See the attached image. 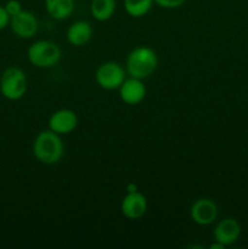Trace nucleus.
<instances>
[{"mask_svg":"<svg viewBox=\"0 0 248 249\" xmlns=\"http://www.w3.org/2000/svg\"><path fill=\"white\" fill-rule=\"evenodd\" d=\"M78 125V116L73 109L61 108L53 112L49 118V129L58 135L71 134Z\"/></svg>","mask_w":248,"mask_h":249,"instance_id":"obj_8","label":"nucleus"},{"mask_svg":"<svg viewBox=\"0 0 248 249\" xmlns=\"http://www.w3.org/2000/svg\"><path fill=\"white\" fill-rule=\"evenodd\" d=\"M10 27L15 36L18 38L31 39L38 32L39 23L33 12L22 10L19 14L10 18Z\"/></svg>","mask_w":248,"mask_h":249,"instance_id":"obj_7","label":"nucleus"},{"mask_svg":"<svg viewBox=\"0 0 248 249\" xmlns=\"http://www.w3.org/2000/svg\"><path fill=\"white\" fill-rule=\"evenodd\" d=\"M9 24H10L9 14L6 12L5 7L0 5V31H2V29L6 28Z\"/></svg>","mask_w":248,"mask_h":249,"instance_id":"obj_18","label":"nucleus"},{"mask_svg":"<svg viewBox=\"0 0 248 249\" xmlns=\"http://www.w3.org/2000/svg\"><path fill=\"white\" fill-rule=\"evenodd\" d=\"M153 0H124V9L130 17L140 18L152 9Z\"/></svg>","mask_w":248,"mask_h":249,"instance_id":"obj_15","label":"nucleus"},{"mask_svg":"<svg viewBox=\"0 0 248 249\" xmlns=\"http://www.w3.org/2000/svg\"><path fill=\"white\" fill-rule=\"evenodd\" d=\"M32 151L36 160L43 164H57L63 157V142L61 135L53 133L50 129L40 131L34 139Z\"/></svg>","mask_w":248,"mask_h":249,"instance_id":"obj_1","label":"nucleus"},{"mask_svg":"<svg viewBox=\"0 0 248 249\" xmlns=\"http://www.w3.org/2000/svg\"><path fill=\"white\" fill-rule=\"evenodd\" d=\"M45 10L53 19L62 21L74 11V0H45Z\"/></svg>","mask_w":248,"mask_h":249,"instance_id":"obj_13","label":"nucleus"},{"mask_svg":"<svg viewBox=\"0 0 248 249\" xmlns=\"http://www.w3.org/2000/svg\"><path fill=\"white\" fill-rule=\"evenodd\" d=\"M118 90L121 100L129 106L139 105L146 96V85L138 78H125Z\"/></svg>","mask_w":248,"mask_h":249,"instance_id":"obj_11","label":"nucleus"},{"mask_svg":"<svg viewBox=\"0 0 248 249\" xmlns=\"http://www.w3.org/2000/svg\"><path fill=\"white\" fill-rule=\"evenodd\" d=\"M241 225L236 219L225 218L219 221L213 231L214 240L221 243L224 247L232 246L241 236Z\"/></svg>","mask_w":248,"mask_h":249,"instance_id":"obj_10","label":"nucleus"},{"mask_svg":"<svg viewBox=\"0 0 248 249\" xmlns=\"http://www.w3.org/2000/svg\"><path fill=\"white\" fill-rule=\"evenodd\" d=\"M28 82L23 71L18 67H9L0 77V94L10 101H18L26 95Z\"/></svg>","mask_w":248,"mask_h":249,"instance_id":"obj_4","label":"nucleus"},{"mask_svg":"<svg viewBox=\"0 0 248 249\" xmlns=\"http://www.w3.org/2000/svg\"><path fill=\"white\" fill-rule=\"evenodd\" d=\"M4 7L5 10H6L7 14H9L10 18H11L12 16H16L17 14H19V12L23 10L22 9V4L18 0H9V1L4 5Z\"/></svg>","mask_w":248,"mask_h":249,"instance_id":"obj_16","label":"nucleus"},{"mask_svg":"<svg viewBox=\"0 0 248 249\" xmlns=\"http://www.w3.org/2000/svg\"><path fill=\"white\" fill-rule=\"evenodd\" d=\"M190 216L197 225L208 226L218 218V206L211 198H198L192 203Z\"/></svg>","mask_w":248,"mask_h":249,"instance_id":"obj_6","label":"nucleus"},{"mask_svg":"<svg viewBox=\"0 0 248 249\" xmlns=\"http://www.w3.org/2000/svg\"><path fill=\"white\" fill-rule=\"evenodd\" d=\"M67 40L73 46H84L92 36V27L87 21H77L67 29Z\"/></svg>","mask_w":248,"mask_h":249,"instance_id":"obj_12","label":"nucleus"},{"mask_svg":"<svg viewBox=\"0 0 248 249\" xmlns=\"http://www.w3.org/2000/svg\"><path fill=\"white\" fill-rule=\"evenodd\" d=\"M186 0H153L155 4H157L158 6L163 7V9H177V7L182 6L185 4Z\"/></svg>","mask_w":248,"mask_h":249,"instance_id":"obj_17","label":"nucleus"},{"mask_svg":"<svg viewBox=\"0 0 248 249\" xmlns=\"http://www.w3.org/2000/svg\"><path fill=\"white\" fill-rule=\"evenodd\" d=\"M135 191H139L138 185L134 184V182H130V184L126 185V192H135Z\"/></svg>","mask_w":248,"mask_h":249,"instance_id":"obj_19","label":"nucleus"},{"mask_svg":"<svg viewBox=\"0 0 248 249\" xmlns=\"http://www.w3.org/2000/svg\"><path fill=\"white\" fill-rule=\"evenodd\" d=\"M158 67V56L148 46H138L129 53L126 57V73L130 77L145 80L156 72Z\"/></svg>","mask_w":248,"mask_h":249,"instance_id":"obj_2","label":"nucleus"},{"mask_svg":"<svg viewBox=\"0 0 248 249\" xmlns=\"http://www.w3.org/2000/svg\"><path fill=\"white\" fill-rule=\"evenodd\" d=\"M116 6V0H91L90 12L96 21L106 22L113 17Z\"/></svg>","mask_w":248,"mask_h":249,"instance_id":"obj_14","label":"nucleus"},{"mask_svg":"<svg viewBox=\"0 0 248 249\" xmlns=\"http://www.w3.org/2000/svg\"><path fill=\"white\" fill-rule=\"evenodd\" d=\"M61 49L57 44L49 40H38L27 50L28 61L38 68L55 67L61 60Z\"/></svg>","mask_w":248,"mask_h":249,"instance_id":"obj_3","label":"nucleus"},{"mask_svg":"<svg viewBox=\"0 0 248 249\" xmlns=\"http://www.w3.org/2000/svg\"><path fill=\"white\" fill-rule=\"evenodd\" d=\"M224 248H225V247H224L221 243L216 242V241H215V243H213V245L209 246V249H224Z\"/></svg>","mask_w":248,"mask_h":249,"instance_id":"obj_20","label":"nucleus"},{"mask_svg":"<svg viewBox=\"0 0 248 249\" xmlns=\"http://www.w3.org/2000/svg\"><path fill=\"white\" fill-rule=\"evenodd\" d=\"M95 80L105 90H117L125 80V71L114 61L101 63L95 72Z\"/></svg>","mask_w":248,"mask_h":249,"instance_id":"obj_5","label":"nucleus"},{"mask_svg":"<svg viewBox=\"0 0 248 249\" xmlns=\"http://www.w3.org/2000/svg\"><path fill=\"white\" fill-rule=\"evenodd\" d=\"M147 199L141 192H126L122 199L121 212L129 220H138L147 212Z\"/></svg>","mask_w":248,"mask_h":249,"instance_id":"obj_9","label":"nucleus"}]
</instances>
